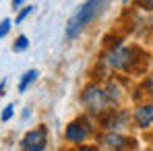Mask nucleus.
<instances>
[{
  "label": "nucleus",
  "mask_w": 153,
  "mask_h": 151,
  "mask_svg": "<svg viewBox=\"0 0 153 151\" xmlns=\"http://www.w3.org/2000/svg\"><path fill=\"white\" fill-rule=\"evenodd\" d=\"M108 2L110 0H85L76 8L75 15L68 19V23H66V37L68 39H75L85 27L89 25V23H93L103 10H105Z\"/></svg>",
  "instance_id": "1"
},
{
  "label": "nucleus",
  "mask_w": 153,
  "mask_h": 151,
  "mask_svg": "<svg viewBox=\"0 0 153 151\" xmlns=\"http://www.w3.org/2000/svg\"><path fill=\"white\" fill-rule=\"evenodd\" d=\"M81 101H83V106L91 114H100L108 106L114 103V101L110 100V93L105 89H102V87H97V85H87L85 91H83V95H81Z\"/></svg>",
  "instance_id": "2"
},
{
  "label": "nucleus",
  "mask_w": 153,
  "mask_h": 151,
  "mask_svg": "<svg viewBox=\"0 0 153 151\" xmlns=\"http://www.w3.org/2000/svg\"><path fill=\"white\" fill-rule=\"evenodd\" d=\"M137 48H122V46H118V48H114V50H110L105 54V64L110 66V68H116V71H130L132 68V64L137 62L134 60V54H137Z\"/></svg>",
  "instance_id": "3"
},
{
  "label": "nucleus",
  "mask_w": 153,
  "mask_h": 151,
  "mask_svg": "<svg viewBox=\"0 0 153 151\" xmlns=\"http://www.w3.org/2000/svg\"><path fill=\"white\" fill-rule=\"evenodd\" d=\"M46 145H48V130H46V126H37V128L29 130L21 139V147L27 151H44Z\"/></svg>",
  "instance_id": "4"
},
{
  "label": "nucleus",
  "mask_w": 153,
  "mask_h": 151,
  "mask_svg": "<svg viewBox=\"0 0 153 151\" xmlns=\"http://www.w3.org/2000/svg\"><path fill=\"white\" fill-rule=\"evenodd\" d=\"M102 147L105 149H130V147H137V141L134 139H128V137H122L118 132H105L100 139Z\"/></svg>",
  "instance_id": "5"
},
{
  "label": "nucleus",
  "mask_w": 153,
  "mask_h": 151,
  "mask_svg": "<svg viewBox=\"0 0 153 151\" xmlns=\"http://www.w3.org/2000/svg\"><path fill=\"white\" fill-rule=\"evenodd\" d=\"M89 124L85 122V120H75V122H71V124L66 126V141H71V143H83L87 137H89Z\"/></svg>",
  "instance_id": "6"
},
{
  "label": "nucleus",
  "mask_w": 153,
  "mask_h": 151,
  "mask_svg": "<svg viewBox=\"0 0 153 151\" xmlns=\"http://www.w3.org/2000/svg\"><path fill=\"white\" fill-rule=\"evenodd\" d=\"M132 120L139 128H149L153 124V103H145V106H139L132 114Z\"/></svg>",
  "instance_id": "7"
},
{
  "label": "nucleus",
  "mask_w": 153,
  "mask_h": 151,
  "mask_svg": "<svg viewBox=\"0 0 153 151\" xmlns=\"http://www.w3.org/2000/svg\"><path fill=\"white\" fill-rule=\"evenodd\" d=\"M126 122V114L124 112H110V118L108 120H103V128H108V130H118V128H122Z\"/></svg>",
  "instance_id": "8"
},
{
  "label": "nucleus",
  "mask_w": 153,
  "mask_h": 151,
  "mask_svg": "<svg viewBox=\"0 0 153 151\" xmlns=\"http://www.w3.org/2000/svg\"><path fill=\"white\" fill-rule=\"evenodd\" d=\"M37 68H31V71H27L25 75H23V79H21V83H19V91L21 93H25L27 89H29V85H33L35 83V79H37Z\"/></svg>",
  "instance_id": "9"
},
{
  "label": "nucleus",
  "mask_w": 153,
  "mask_h": 151,
  "mask_svg": "<svg viewBox=\"0 0 153 151\" xmlns=\"http://www.w3.org/2000/svg\"><path fill=\"white\" fill-rule=\"evenodd\" d=\"M27 48H29V39L25 35H19L15 39V44H13V52H25Z\"/></svg>",
  "instance_id": "10"
},
{
  "label": "nucleus",
  "mask_w": 153,
  "mask_h": 151,
  "mask_svg": "<svg viewBox=\"0 0 153 151\" xmlns=\"http://www.w3.org/2000/svg\"><path fill=\"white\" fill-rule=\"evenodd\" d=\"M33 10H35L33 6H23V8H21V13H19V17H17V25H21V23L25 21V19L31 15V13H33Z\"/></svg>",
  "instance_id": "11"
},
{
  "label": "nucleus",
  "mask_w": 153,
  "mask_h": 151,
  "mask_svg": "<svg viewBox=\"0 0 153 151\" xmlns=\"http://www.w3.org/2000/svg\"><path fill=\"white\" fill-rule=\"evenodd\" d=\"M8 31H10V19H4V21L0 23V37H4Z\"/></svg>",
  "instance_id": "12"
},
{
  "label": "nucleus",
  "mask_w": 153,
  "mask_h": 151,
  "mask_svg": "<svg viewBox=\"0 0 153 151\" xmlns=\"http://www.w3.org/2000/svg\"><path fill=\"white\" fill-rule=\"evenodd\" d=\"M13 112H15V108H13V106H6L4 112H2V122H8V120L13 118Z\"/></svg>",
  "instance_id": "13"
},
{
  "label": "nucleus",
  "mask_w": 153,
  "mask_h": 151,
  "mask_svg": "<svg viewBox=\"0 0 153 151\" xmlns=\"http://www.w3.org/2000/svg\"><path fill=\"white\" fill-rule=\"evenodd\" d=\"M141 4H143L145 8H149V10H153V0H141Z\"/></svg>",
  "instance_id": "14"
},
{
  "label": "nucleus",
  "mask_w": 153,
  "mask_h": 151,
  "mask_svg": "<svg viewBox=\"0 0 153 151\" xmlns=\"http://www.w3.org/2000/svg\"><path fill=\"white\" fill-rule=\"evenodd\" d=\"M147 89L151 91V95H153V73H151V77L147 79Z\"/></svg>",
  "instance_id": "15"
},
{
  "label": "nucleus",
  "mask_w": 153,
  "mask_h": 151,
  "mask_svg": "<svg viewBox=\"0 0 153 151\" xmlns=\"http://www.w3.org/2000/svg\"><path fill=\"white\" fill-rule=\"evenodd\" d=\"M23 2H25V0H13V8H19V6H23Z\"/></svg>",
  "instance_id": "16"
},
{
  "label": "nucleus",
  "mask_w": 153,
  "mask_h": 151,
  "mask_svg": "<svg viewBox=\"0 0 153 151\" xmlns=\"http://www.w3.org/2000/svg\"><path fill=\"white\" fill-rule=\"evenodd\" d=\"M2 91H4V83H0V95H2Z\"/></svg>",
  "instance_id": "17"
},
{
  "label": "nucleus",
  "mask_w": 153,
  "mask_h": 151,
  "mask_svg": "<svg viewBox=\"0 0 153 151\" xmlns=\"http://www.w3.org/2000/svg\"><path fill=\"white\" fill-rule=\"evenodd\" d=\"M122 2H124V4H128V2H130V0H122Z\"/></svg>",
  "instance_id": "18"
}]
</instances>
